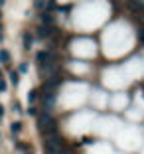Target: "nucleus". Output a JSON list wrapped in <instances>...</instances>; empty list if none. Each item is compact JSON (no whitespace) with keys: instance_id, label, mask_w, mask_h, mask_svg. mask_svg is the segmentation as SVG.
I'll use <instances>...</instances> for the list:
<instances>
[{"instance_id":"13","label":"nucleus","mask_w":144,"mask_h":154,"mask_svg":"<svg viewBox=\"0 0 144 154\" xmlns=\"http://www.w3.org/2000/svg\"><path fill=\"white\" fill-rule=\"evenodd\" d=\"M4 117V107H2V105H0V119Z\"/></svg>"},{"instance_id":"4","label":"nucleus","mask_w":144,"mask_h":154,"mask_svg":"<svg viewBox=\"0 0 144 154\" xmlns=\"http://www.w3.org/2000/svg\"><path fill=\"white\" fill-rule=\"evenodd\" d=\"M32 42H34V40H32L30 34H24V48H26V50H30V48H32Z\"/></svg>"},{"instance_id":"1","label":"nucleus","mask_w":144,"mask_h":154,"mask_svg":"<svg viewBox=\"0 0 144 154\" xmlns=\"http://www.w3.org/2000/svg\"><path fill=\"white\" fill-rule=\"evenodd\" d=\"M38 127H40V131L44 132L45 136L57 134V125H55V119L51 117L50 113H45V111L38 115Z\"/></svg>"},{"instance_id":"6","label":"nucleus","mask_w":144,"mask_h":154,"mask_svg":"<svg viewBox=\"0 0 144 154\" xmlns=\"http://www.w3.org/2000/svg\"><path fill=\"white\" fill-rule=\"evenodd\" d=\"M8 59H10L8 51H6V50H0V61H2V63H8Z\"/></svg>"},{"instance_id":"10","label":"nucleus","mask_w":144,"mask_h":154,"mask_svg":"<svg viewBox=\"0 0 144 154\" xmlns=\"http://www.w3.org/2000/svg\"><path fill=\"white\" fill-rule=\"evenodd\" d=\"M36 8L38 10H44V0H36Z\"/></svg>"},{"instance_id":"11","label":"nucleus","mask_w":144,"mask_h":154,"mask_svg":"<svg viewBox=\"0 0 144 154\" xmlns=\"http://www.w3.org/2000/svg\"><path fill=\"white\" fill-rule=\"evenodd\" d=\"M18 71H20V73H26V71H28V65H26V63H22V65H20V69H18Z\"/></svg>"},{"instance_id":"7","label":"nucleus","mask_w":144,"mask_h":154,"mask_svg":"<svg viewBox=\"0 0 144 154\" xmlns=\"http://www.w3.org/2000/svg\"><path fill=\"white\" fill-rule=\"evenodd\" d=\"M36 99H38V91L32 89L30 93H28V101H30V103H36Z\"/></svg>"},{"instance_id":"9","label":"nucleus","mask_w":144,"mask_h":154,"mask_svg":"<svg viewBox=\"0 0 144 154\" xmlns=\"http://www.w3.org/2000/svg\"><path fill=\"white\" fill-rule=\"evenodd\" d=\"M4 91H6V81L0 79V93H4Z\"/></svg>"},{"instance_id":"5","label":"nucleus","mask_w":144,"mask_h":154,"mask_svg":"<svg viewBox=\"0 0 144 154\" xmlns=\"http://www.w3.org/2000/svg\"><path fill=\"white\" fill-rule=\"evenodd\" d=\"M38 36H40L41 40H45V38L50 36V28H40V30H38Z\"/></svg>"},{"instance_id":"14","label":"nucleus","mask_w":144,"mask_h":154,"mask_svg":"<svg viewBox=\"0 0 144 154\" xmlns=\"http://www.w3.org/2000/svg\"><path fill=\"white\" fill-rule=\"evenodd\" d=\"M24 154H34V152H30V150H28V152H24Z\"/></svg>"},{"instance_id":"2","label":"nucleus","mask_w":144,"mask_h":154,"mask_svg":"<svg viewBox=\"0 0 144 154\" xmlns=\"http://www.w3.org/2000/svg\"><path fill=\"white\" fill-rule=\"evenodd\" d=\"M54 54H50V51H38L36 54V61L38 65H45V63H54Z\"/></svg>"},{"instance_id":"3","label":"nucleus","mask_w":144,"mask_h":154,"mask_svg":"<svg viewBox=\"0 0 144 154\" xmlns=\"http://www.w3.org/2000/svg\"><path fill=\"white\" fill-rule=\"evenodd\" d=\"M10 131H12V134H18V132L22 131V122H20V121L12 122V125H10Z\"/></svg>"},{"instance_id":"12","label":"nucleus","mask_w":144,"mask_h":154,"mask_svg":"<svg viewBox=\"0 0 144 154\" xmlns=\"http://www.w3.org/2000/svg\"><path fill=\"white\" fill-rule=\"evenodd\" d=\"M28 113H30V115H38V111L34 109V107H30V109H28Z\"/></svg>"},{"instance_id":"15","label":"nucleus","mask_w":144,"mask_h":154,"mask_svg":"<svg viewBox=\"0 0 144 154\" xmlns=\"http://www.w3.org/2000/svg\"><path fill=\"white\" fill-rule=\"evenodd\" d=\"M0 77H2V71H0Z\"/></svg>"},{"instance_id":"8","label":"nucleus","mask_w":144,"mask_h":154,"mask_svg":"<svg viewBox=\"0 0 144 154\" xmlns=\"http://www.w3.org/2000/svg\"><path fill=\"white\" fill-rule=\"evenodd\" d=\"M10 79H12V83H14V85H16V83H18V73H10Z\"/></svg>"}]
</instances>
